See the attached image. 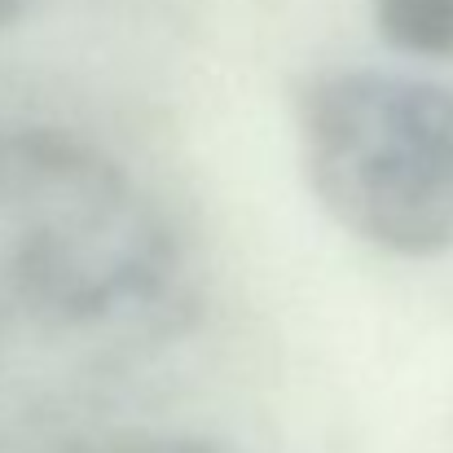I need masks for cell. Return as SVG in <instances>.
I'll return each mask as SVG.
<instances>
[{"label": "cell", "mask_w": 453, "mask_h": 453, "mask_svg": "<svg viewBox=\"0 0 453 453\" xmlns=\"http://www.w3.org/2000/svg\"><path fill=\"white\" fill-rule=\"evenodd\" d=\"M198 312V260L128 163L58 128L0 124V453L93 436Z\"/></svg>", "instance_id": "1"}, {"label": "cell", "mask_w": 453, "mask_h": 453, "mask_svg": "<svg viewBox=\"0 0 453 453\" xmlns=\"http://www.w3.org/2000/svg\"><path fill=\"white\" fill-rule=\"evenodd\" d=\"M317 203L361 242L427 260L453 247V88L396 71H326L296 97Z\"/></svg>", "instance_id": "2"}, {"label": "cell", "mask_w": 453, "mask_h": 453, "mask_svg": "<svg viewBox=\"0 0 453 453\" xmlns=\"http://www.w3.org/2000/svg\"><path fill=\"white\" fill-rule=\"evenodd\" d=\"M374 27L410 58L453 62V0H374Z\"/></svg>", "instance_id": "3"}, {"label": "cell", "mask_w": 453, "mask_h": 453, "mask_svg": "<svg viewBox=\"0 0 453 453\" xmlns=\"http://www.w3.org/2000/svg\"><path fill=\"white\" fill-rule=\"evenodd\" d=\"M58 453H234L211 436L189 432H93Z\"/></svg>", "instance_id": "4"}, {"label": "cell", "mask_w": 453, "mask_h": 453, "mask_svg": "<svg viewBox=\"0 0 453 453\" xmlns=\"http://www.w3.org/2000/svg\"><path fill=\"white\" fill-rule=\"evenodd\" d=\"M31 4H35V0H0V31L18 27V22L31 13Z\"/></svg>", "instance_id": "5"}]
</instances>
